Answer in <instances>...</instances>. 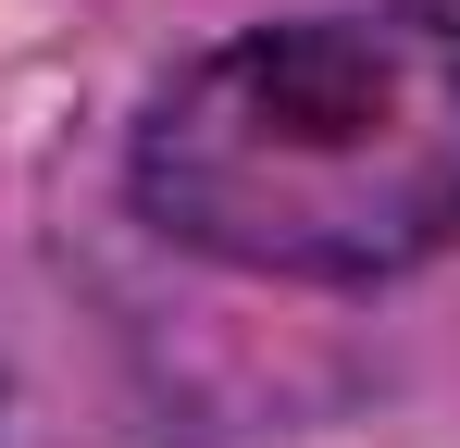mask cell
<instances>
[{
	"instance_id": "1",
	"label": "cell",
	"mask_w": 460,
	"mask_h": 448,
	"mask_svg": "<svg viewBox=\"0 0 460 448\" xmlns=\"http://www.w3.org/2000/svg\"><path fill=\"white\" fill-rule=\"evenodd\" d=\"M137 200L249 274H398L460 237V25H274L187 75L137 138Z\"/></svg>"
}]
</instances>
